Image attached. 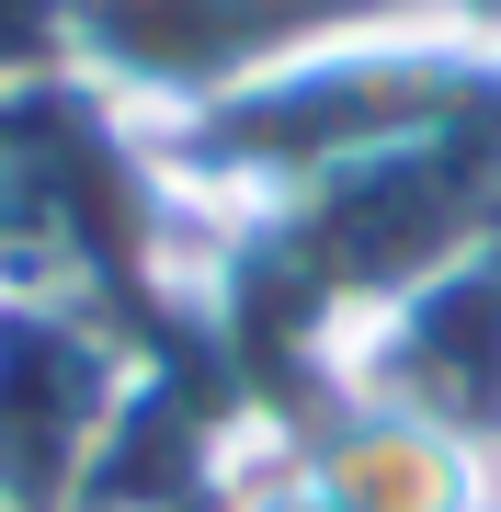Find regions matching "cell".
Returning a JSON list of instances; mask_svg holds the SVG:
<instances>
[{
	"label": "cell",
	"instance_id": "7a4b0ae2",
	"mask_svg": "<svg viewBox=\"0 0 501 512\" xmlns=\"http://www.w3.org/2000/svg\"><path fill=\"white\" fill-rule=\"evenodd\" d=\"M376 23H433V12L422 0H69V80L137 126H183Z\"/></svg>",
	"mask_w": 501,
	"mask_h": 512
},
{
	"label": "cell",
	"instance_id": "5b68a950",
	"mask_svg": "<svg viewBox=\"0 0 501 512\" xmlns=\"http://www.w3.org/2000/svg\"><path fill=\"white\" fill-rule=\"evenodd\" d=\"M69 69V0H0V92Z\"/></svg>",
	"mask_w": 501,
	"mask_h": 512
},
{
	"label": "cell",
	"instance_id": "277c9868",
	"mask_svg": "<svg viewBox=\"0 0 501 512\" xmlns=\"http://www.w3.org/2000/svg\"><path fill=\"white\" fill-rule=\"evenodd\" d=\"M331 387L376 410H410L433 433H456L467 456L501 467V251H467L456 274L388 296L376 319H353L331 342Z\"/></svg>",
	"mask_w": 501,
	"mask_h": 512
},
{
	"label": "cell",
	"instance_id": "8992f818",
	"mask_svg": "<svg viewBox=\"0 0 501 512\" xmlns=\"http://www.w3.org/2000/svg\"><path fill=\"white\" fill-rule=\"evenodd\" d=\"M445 35H479V46H501V0H422Z\"/></svg>",
	"mask_w": 501,
	"mask_h": 512
},
{
	"label": "cell",
	"instance_id": "6da1fadb",
	"mask_svg": "<svg viewBox=\"0 0 501 512\" xmlns=\"http://www.w3.org/2000/svg\"><path fill=\"white\" fill-rule=\"evenodd\" d=\"M490 103H501V46L445 35V23H376V35L319 46L297 69L251 80V92L183 114V126H149V137H160L171 194L194 205V228H240L262 205H297Z\"/></svg>",
	"mask_w": 501,
	"mask_h": 512
},
{
	"label": "cell",
	"instance_id": "3957f363",
	"mask_svg": "<svg viewBox=\"0 0 501 512\" xmlns=\"http://www.w3.org/2000/svg\"><path fill=\"white\" fill-rule=\"evenodd\" d=\"M171 330L103 308H0V512H80Z\"/></svg>",
	"mask_w": 501,
	"mask_h": 512
}]
</instances>
